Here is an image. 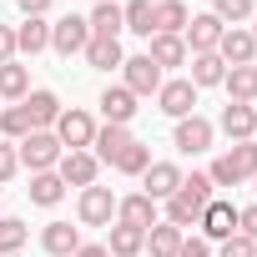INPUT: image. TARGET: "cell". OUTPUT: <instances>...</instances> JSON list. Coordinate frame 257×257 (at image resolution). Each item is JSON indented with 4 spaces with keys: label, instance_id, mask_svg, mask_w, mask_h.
Here are the masks:
<instances>
[{
    "label": "cell",
    "instance_id": "6da1fadb",
    "mask_svg": "<svg viewBox=\"0 0 257 257\" xmlns=\"http://www.w3.org/2000/svg\"><path fill=\"white\" fill-rule=\"evenodd\" d=\"M212 197H217V187H212V177H207V172L182 177V187L167 197V222H172V227H182V232H187V227H197Z\"/></svg>",
    "mask_w": 257,
    "mask_h": 257
},
{
    "label": "cell",
    "instance_id": "7a4b0ae2",
    "mask_svg": "<svg viewBox=\"0 0 257 257\" xmlns=\"http://www.w3.org/2000/svg\"><path fill=\"white\" fill-rule=\"evenodd\" d=\"M212 187H242L257 177V142H232L217 162H212Z\"/></svg>",
    "mask_w": 257,
    "mask_h": 257
},
{
    "label": "cell",
    "instance_id": "3957f363",
    "mask_svg": "<svg viewBox=\"0 0 257 257\" xmlns=\"http://www.w3.org/2000/svg\"><path fill=\"white\" fill-rule=\"evenodd\" d=\"M51 132L61 137V147H66V152H91V142H96V121H91V111L66 106V111L56 116V126H51Z\"/></svg>",
    "mask_w": 257,
    "mask_h": 257
},
{
    "label": "cell",
    "instance_id": "277c9868",
    "mask_svg": "<svg viewBox=\"0 0 257 257\" xmlns=\"http://www.w3.org/2000/svg\"><path fill=\"white\" fill-rule=\"evenodd\" d=\"M16 152H21V167H31V172H56V162L66 157V147H61L56 132H31Z\"/></svg>",
    "mask_w": 257,
    "mask_h": 257
},
{
    "label": "cell",
    "instance_id": "5b68a950",
    "mask_svg": "<svg viewBox=\"0 0 257 257\" xmlns=\"http://www.w3.org/2000/svg\"><path fill=\"white\" fill-rule=\"evenodd\" d=\"M162 81H167V76H162V66H157L152 56H126V61H121V86L132 91L137 101H142V96H157Z\"/></svg>",
    "mask_w": 257,
    "mask_h": 257
},
{
    "label": "cell",
    "instance_id": "8992f818",
    "mask_svg": "<svg viewBox=\"0 0 257 257\" xmlns=\"http://www.w3.org/2000/svg\"><path fill=\"white\" fill-rule=\"evenodd\" d=\"M212 137H217V126H212L207 116H182L172 147H177L182 157H202V152H212Z\"/></svg>",
    "mask_w": 257,
    "mask_h": 257
},
{
    "label": "cell",
    "instance_id": "52a82bcc",
    "mask_svg": "<svg viewBox=\"0 0 257 257\" xmlns=\"http://www.w3.org/2000/svg\"><path fill=\"white\" fill-rule=\"evenodd\" d=\"M76 217H81V227H111V222H116V197H111V187H86L81 202H76Z\"/></svg>",
    "mask_w": 257,
    "mask_h": 257
},
{
    "label": "cell",
    "instance_id": "ba28073f",
    "mask_svg": "<svg viewBox=\"0 0 257 257\" xmlns=\"http://www.w3.org/2000/svg\"><path fill=\"white\" fill-rule=\"evenodd\" d=\"M86 41H91L86 16H61V21H51V51H61V56H81Z\"/></svg>",
    "mask_w": 257,
    "mask_h": 257
},
{
    "label": "cell",
    "instance_id": "9c48e42d",
    "mask_svg": "<svg viewBox=\"0 0 257 257\" xmlns=\"http://www.w3.org/2000/svg\"><path fill=\"white\" fill-rule=\"evenodd\" d=\"M222 21L212 16V11H202V16H192L187 21V31H182V41H187V56H207V51H217V41H222Z\"/></svg>",
    "mask_w": 257,
    "mask_h": 257
},
{
    "label": "cell",
    "instance_id": "30bf717a",
    "mask_svg": "<svg viewBox=\"0 0 257 257\" xmlns=\"http://www.w3.org/2000/svg\"><path fill=\"white\" fill-rule=\"evenodd\" d=\"M157 106L172 116V121H182V116H197V86L182 76V81H162V91H157Z\"/></svg>",
    "mask_w": 257,
    "mask_h": 257
},
{
    "label": "cell",
    "instance_id": "8fae6325",
    "mask_svg": "<svg viewBox=\"0 0 257 257\" xmlns=\"http://www.w3.org/2000/svg\"><path fill=\"white\" fill-rule=\"evenodd\" d=\"M96 172H101V162L91 157V152H66L61 162H56V177L66 182V187H96Z\"/></svg>",
    "mask_w": 257,
    "mask_h": 257
},
{
    "label": "cell",
    "instance_id": "7c38bea8",
    "mask_svg": "<svg viewBox=\"0 0 257 257\" xmlns=\"http://www.w3.org/2000/svg\"><path fill=\"white\" fill-rule=\"evenodd\" d=\"M197 227H202V237H207V242H227V237L237 232V207H232V202H222V197H212Z\"/></svg>",
    "mask_w": 257,
    "mask_h": 257
},
{
    "label": "cell",
    "instance_id": "4fadbf2b",
    "mask_svg": "<svg viewBox=\"0 0 257 257\" xmlns=\"http://www.w3.org/2000/svg\"><path fill=\"white\" fill-rule=\"evenodd\" d=\"M116 222H121V227H137V232H152V227H157V202H152L147 192L121 197V202H116Z\"/></svg>",
    "mask_w": 257,
    "mask_h": 257
},
{
    "label": "cell",
    "instance_id": "5bb4252c",
    "mask_svg": "<svg viewBox=\"0 0 257 257\" xmlns=\"http://www.w3.org/2000/svg\"><path fill=\"white\" fill-rule=\"evenodd\" d=\"M217 56H222V66H252V56H257V41H252V31H242V26H227V31H222V41H217Z\"/></svg>",
    "mask_w": 257,
    "mask_h": 257
},
{
    "label": "cell",
    "instance_id": "9a60e30c",
    "mask_svg": "<svg viewBox=\"0 0 257 257\" xmlns=\"http://www.w3.org/2000/svg\"><path fill=\"white\" fill-rule=\"evenodd\" d=\"M177 187H182V167H177V162H152V167L142 172V192H147L152 202H167Z\"/></svg>",
    "mask_w": 257,
    "mask_h": 257
},
{
    "label": "cell",
    "instance_id": "2e32d148",
    "mask_svg": "<svg viewBox=\"0 0 257 257\" xmlns=\"http://www.w3.org/2000/svg\"><path fill=\"white\" fill-rule=\"evenodd\" d=\"M222 132L232 137V142H252L257 137V106H242V101H227L222 106Z\"/></svg>",
    "mask_w": 257,
    "mask_h": 257
},
{
    "label": "cell",
    "instance_id": "e0dca14e",
    "mask_svg": "<svg viewBox=\"0 0 257 257\" xmlns=\"http://www.w3.org/2000/svg\"><path fill=\"white\" fill-rule=\"evenodd\" d=\"M96 106H101V116H106V126H126V121L137 116V96L126 91V86H106Z\"/></svg>",
    "mask_w": 257,
    "mask_h": 257
},
{
    "label": "cell",
    "instance_id": "ac0fdd59",
    "mask_svg": "<svg viewBox=\"0 0 257 257\" xmlns=\"http://www.w3.org/2000/svg\"><path fill=\"white\" fill-rule=\"evenodd\" d=\"M21 106H26V116H31V126H36V132H51V126H56V116L66 111L56 91H31Z\"/></svg>",
    "mask_w": 257,
    "mask_h": 257
},
{
    "label": "cell",
    "instance_id": "d6986e66",
    "mask_svg": "<svg viewBox=\"0 0 257 257\" xmlns=\"http://www.w3.org/2000/svg\"><path fill=\"white\" fill-rule=\"evenodd\" d=\"M41 247H46L51 257H76V252H81V227H71V222H46Z\"/></svg>",
    "mask_w": 257,
    "mask_h": 257
},
{
    "label": "cell",
    "instance_id": "ffe728a7",
    "mask_svg": "<svg viewBox=\"0 0 257 257\" xmlns=\"http://www.w3.org/2000/svg\"><path fill=\"white\" fill-rule=\"evenodd\" d=\"M187 6H182V0H157V6H152V36H182L187 31Z\"/></svg>",
    "mask_w": 257,
    "mask_h": 257
},
{
    "label": "cell",
    "instance_id": "44dd1931",
    "mask_svg": "<svg viewBox=\"0 0 257 257\" xmlns=\"http://www.w3.org/2000/svg\"><path fill=\"white\" fill-rule=\"evenodd\" d=\"M132 142H137V137H132V132H126V126H96V142H91L96 152H91V157L111 167V162H116V157H121L126 147H132Z\"/></svg>",
    "mask_w": 257,
    "mask_h": 257
},
{
    "label": "cell",
    "instance_id": "7402d4cb",
    "mask_svg": "<svg viewBox=\"0 0 257 257\" xmlns=\"http://www.w3.org/2000/svg\"><path fill=\"white\" fill-rule=\"evenodd\" d=\"M86 26H91V36H96V41H121V31H126V21H121V6H116V0L96 6V11L86 16Z\"/></svg>",
    "mask_w": 257,
    "mask_h": 257
},
{
    "label": "cell",
    "instance_id": "603a6c76",
    "mask_svg": "<svg viewBox=\"0 0 257 257\" xmlns=\"http://www.w3.org/2000/svg\"><path fill=\"white\" fill-rule=\"evenodd\" d=\"M51 46V21H41V16H26L21 26H16V51H26V56H41Z\"/></svg>",
    "mask_w": 257,
    "mask_h": 257
},
{
    "label": "cell",
    "instance_id": "cb8c5ba5",
    "mask_svg": "<svg viewBox=\"0 0 257 257\" xmlns=\"http://www.w3.org/2000/svg\"><path fill=\"white\" fill-rule=\"evenodd\" d=\"M222 86H227V96H232V101L252 106V101H257V66H227Z\"/></svg>",
    "mask_w": 257,
    "mask_h": 257
},
{
    "label": "cell",
    "instance_id": "d4e9b609",
    "mask_svg": "<svg viewBox=\"0 0 257 257\" xmlns=\"http://www.w3.org/2000/svg\"><path fill=\"white\" fill-rule=\"evenodd\" d=\"M86 66H96V71H121V61H126V51H121V41H86Z\"/></svg>",
    "mask_w": 257,
    "mask_h": 257
},
{
    "label": "cell",
    "instance_id": "484cf974",
    "mask_svg": "<svg viewBox=\"0 0 257 257\" xmlns=\"http://www.w3.org/2000/svg\"><path fill=\"white\" fill-rule=\"evenodd\" d=\"M187 66H192V86L202 91V86H222V76H227V66H222V56L217 51H207V56H187Z\"/></svg>",
    "mask_w": 257,
    "mask_h": 257
},
{
    "label": "cell",
    "instance_id": "4316f807",
    "mask_svg": "<svg viewBox=\"0 0 257 257\" xmlns=\"http://www.w3.org/2000/svg\"><path fill=\"white\" fill-rule=\"evenodd\" d=\"M106 252H111V257H137V252H147V232H137V227H121V222H111Z\"/></svg>",
    "mask_w": 257,
    "mask_h": 257
},
{
    "label": "cell",
    "instance_id": "83f0119b",
    "mask_svg": "<svg viewBox=\"0 0 257 257\" xmlns=\"http://www.w3.org/2000/svg\"><path fill=\"white\" fill-rule=\"evenodd\" d=\"M26 192H31L36 207H56V202L66 197V182H61L56 172H31V187H26Z\"/></svg>",
    "mask_w": 257,
    "mask_h": 257
},
{
    "label": "cell",
    "instance_id": "f1b7e54d",
    "mask_svg": "<svg viewBox=\"0 0 257 257\" xmlns=\"http://www.w3.org/2000/svg\"><path fill=\"white\" fill-rule=\"evenodd\" d=\"M0 96H6V101H26V96H31V71H26L21 61H6V66H0Z\"/></svg>",
    "mask_w": 257,
    "mask_h": 257
},
{
    "label": "cell",
    "instance_id": "f546056e",
    "mask_svg": "<svg viewBox=\"0 0 257 257\" xmlns=\"http://www.w3.org/2000/svg\"><path fill=\"white\" fill-rule=\"evenodd\" d=\"M147 56H152L162 71H167V66H187V41H182V36H152V51H147Z\"/></svg>",
    "mask_w": 257,
    "mask_h": 257
},
{
    "label": "cell",
    "instance_id": "4dcf8cb0",
    "mask_svg": "<svg viewBox=\"0 0 257 257\" xmlns=\"http://www.w3.org/2000/svg\"><path fill=\"white\" fill-rule=\"evenodd\" d=\"M31 132H36V126H31V116H26V106H21V101L0 111V137H6V142H16V147H21Z\"/></svg>",
    "mask_w": 257,
    "mask_h": 257
},
{
    "label": "cell",
    "instance_id": "1f68e13d",
    "mask_svg": "<svg viewBox=\"0 0 257 257\" xmlns=\"http://www.w3.org/2000/svg\"><path fill=\"white\" fill-rule=\"evenodd\" d=\"M182 227H172V222H157L152 232H147V247H152V257H177V247H182Z\"/></svg>",
    "mask_w": 257,
    "mask_h": 257
},
{
    "label": "cell",
    "instance_id": "d6a6232c",
    "mask_svg": "<svg viewBox=\"0 0 257 257\" xmlns=\"http://www.w3.org/2000/svg\"><path fill=\"white\" fill-rule=\"evenodd\" d=\"M111 167H116L121 177H142V172L152 167V147H147V142H132V147H126V152L111 162Z\"/></svg>",
    "mask_w": 257,
    "mask_h": 257
},
{
    "label": "cell",
    "instance_id": "836d02e7",
    "mask_svg": "<svg viewBox=\"0 0 257 257\" xmlns=\"http://www.w3.org/2000/svg\"><path fill=\"white\" fill-rule=\"evenodd\" d=\"M31 242V227L21 222V217H0V257H11V252H21Z\"/></svg>",
    "mask_w": 257,
    "mask_h": 257
},
{
    "label": "cell",
    "instance_id": "e575fe53",
    "mask_svg": "<svg viewBox=\"0 0 257 257\" xmlns=\"http://www.w3.org/2000/svg\"><path fill=\"white\" fill-rule=\"evenodd\" d=\"M121 21L132 36H147L152 41V0H132V6H121Z\"/></svg>",
    "mask_w": 257,
    "mask_h": 257
},
{
    "label": "cell",
    "instance_id": "d590c367",
    "mask_svg": "<svg viewBox=\"0 0 257 257\" xmlns=\"http://www.w3.org/2000/svg\"><path fill=\"white\" fill-rule=\"evenodd\" d=\"M212 16L222 26H242V21L257 16V6H252V0H212Z\"/></svg>",
    "mask_w": 257,
    "mask_h": 257
},
{
    "label": "cell",
    "instance_id": "8d00e7d4",
    "mask_svg": "<svg viewBox=\"0 0 257 257\" xmlns=\"http://www.w3.org/2000/svg\"><path fill=\"white\" fill-rule=\"evenodd\" d=\"M217 257H257V242L242 237V232H232L227 242H217Z\"/></svg>",
    "mask_w": 257,
    "mask_h": 257
},
{
    "label": "cell",
    "instance_id": "74e56055",
    "mask_svg": "<svg viewBox=\"0 0 257 257\" xmlns=\"http://www.w3.org/2000/svg\"><path fill=\"white\" fill-rule=\"evenodd\" d=\"M21 172V152H16V142H0V182H11Z\"/></svg>",
    "mask_w": 257,
    "mask_h": 257
},
{
    "label": "cell",
    "instance_id": "f35d334b",
    "mask_svg": "<svg viewBox=\"0 0 257 257\" xmlns=\"http://www.w3.org/2000/svg\"><path fill=\"white\" fill-rule=\"evenodd\" d=\"M177 257H212V242H207V237H182Z\"/></svg>",
    "mask_w": 257,
    "mask_h": 257
},
{
    "label": "cell",
    "instance_id": "ab89813d",
    "mask_svg": "<svg viewBox=\"0 0 257 257\" xmlns=\"http://www.w3.org/2000/svg\"><path fill=\"white\" fill-rule=\"evenodd\" d=\"M237 232H242V237H252V242H257V202H252V207H242V212H237Z\"/></svg>",
    "mask_w": 257,
    "mask_h": 257
},
{
    "label": "cell",
    "instance_id": "60d3db41",
    "mask_svg": "<svg viewBox=\"0 0 257 257\" xmlns=\"http://www.w3.org/2000/svg\"><path fill=\"white\" fill-rule=\"evenodd\" d=\"M6 61H16V31L0 21V66H6Z\"/></svg>",
    "mask_w": 257,
    "mask_h": 257
},
{
    "label": "cell",
    "instance_id": "b9f144b4",
    "mask_svg": "<svg viewBox=\"0 0 257 257\" xmlns=\"http://www.w3.org/2000/svg\"><path fill=\"white\" fill-rule=\"evenodd\" d=\"M16 6H21V16H41V21H46V11H51V0H16Z\"/></svg>",
    "mask_w": 257,
    "mask_h": 257
},
{
    "label": "cell",
    "instance_id": "7bdbcfd3",
    "mask_svg": "<svg viewBox=\"0 0 257 257\" xmlns=\"http://www.w3.org/2000/svg\"><path fill=\"white\" fill-rule=\"evenodd\" d=\"M76 257H111V252H106L101 242H81V252H76Z\"/></svg>",
    "mask_w": 257,
    "mask_h": 257
},
{
    "label": "cell",
    "instance_id": "ee69618b",
    "mask_svg": "<svg viewBox=\"0 0 257 257\" xmlns=\"http://www.w3.org/2000/svg\"><path fill=\"white\" fill-rule=\"evenodd\" d=\"M252 21H257V16H252ZM252 41H257V26H252Z\"/></svg>",
    "mask_w": 257,
    "mask_h": 257
},
{
    "label": "cell",
    "instance_id": "f6af8a7d",
    "mask_svg": "<svg viewBox=\"0 0 257 257\" xmlns=\"http://www.w3.org/2000/svg\"><path fill=\"white\" fill-rule=\"evenodd\" d=\"M96 6H106V0H96Z\"/></svg>",
    "mask_w": 257,
    "mask_h": 257
},
{
    "label": "cell",
    "instance_id": "bcb514c9",
    "mask_svg": "<svg viewBox=\"0 0 257 257\" xmlns=\"http://www.w3.org/2000/svg\"><path fill=\"white\" fill-rule=\"evenodd\" d=\"M252 187H257V177H252Z\"/></svg>",
    "mask_w": 257,
    "mask_h": 257
},
{
    "label": "cell",
    "instance_id": "7dc6e473",
    "mask_svg": "<svg viewBox=\"0 0 257 257\" xmlns=\"http://www.w3.org/2000/svg\"><path fill=\"white\" fill-rule=\"evenodd\" d=\"M11 257H21V252H11Z\"/></svg>",
    "mask_w": 257,
    "mask_h": 257
},
{
    "label": "cell",
    "instance_id": "c3c4849f",
    "mask_svg": "<svg viewBox=\"0 0 257 257\" xmlns=\"http://www.w3.org/2000/svg\"><path fill=\"white\" fill-rule=\"evenodd\" d=\"M0 217H6V212H0Z\"/></svg>",
    "mask_w": 257,
    "mask_h": 257
},
{
    "label": "cell",
    "instance_id": "681fc988",
    "mask_svg": "<svg viewBox=\"0 0 257 257\" xmlns=\"http://www.w3.org/2000/svg\"><path fill=\"white\" fill-rule=\"evenodd\" d=\"M252 142H257V137H252Z\"/></svg>",
    "mask_w": 257,
    "mask_h": 257
}]
</instances>
